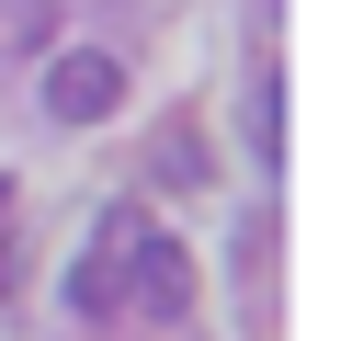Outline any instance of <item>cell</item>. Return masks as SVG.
<instances>
[{
  "instance_id": "1",
  "label": "cell",
  "mask_w": 352,
  "mask_h": 341,
  "mask_svg": "<svg viewBox=\"0 0 352 341\" xmlns=\"http://www.w3.org/2000/svg\"><path fill=\"white\" fill-rule=\"evenodd\" d=\"M114 103H125V68H114V45H69V57L46 68V114H57V125H102Z\"/></svg>"
},
{
  "instance_id": "2",
  "label": "cell",
  "mask_w": 352,
  "mask_h": 341,
  "mask_svg": "<svg viewBox=\"0 0 352 341\" xmlns=\"http://www.w3.org/2000/svg\"><path fill=\"white\" fill-rule=\"evenodd\" d=\"M125 307L182 318V307H193V250H182V239H160V227H137V239H125Z\"/></svg>"
},
{
  "instance_id": "3",
  "label": "cell",
  "mask_w": 352,
  "mask_h": 341,
  "mask_svg": "<svg viewBox=\"0 0 352 341\" xmlns=\"http://www.w3.org/2000/svg\"><path fill=\"white\" fill-rule=\"evenodd\" d=\"M137 227H148L137 205H114V216L91 227V262L69 273V307H80V318H102V307H125V239H137Z\"/></svg>"
},
{
  "instance_id": "4",
  "label": "cell",
  "mask_w": 352,
  "mask_h": 341,
  "mask_svg": "<svg viewBox=\"0 0 352 341\" xmlns=\"http://www.w3.org/2000/svg\"><path fill=\"white\" fill-rule=\"evenodd\" d=\"M216 159H205V114H160V136H148V182L160 194H193Z\"/></svg>"
},
{
  "instance_id": "5",
  "label": "cell",
  "mask_w": 352,
  "mask_h": 341,
  "mask_svg": "<svg viewBox=\"0 0 352 341\" xmlns=\"http://www.w3.org/2000/svg\"><path fill=\"white\" fill-rule=\"evenodd\" d=\"M57 45V0H0V68H23Z\"/></svg>"
},
{
  "instance_id": "6",
  "label": "cell",
  "mask_w": 352,
  "mask_h": 341,
  "mask_svg": "<svg viewBox=\"0 0 352 341\" xmlns=\"http://www.w3.org/2000/svg\"><path fill=\"white\" fill-rule=\"evenodd\" d=\"M250 159H284V91H273V68L250 80Z\"/></svg>"
}]
</instances>
